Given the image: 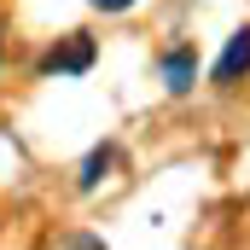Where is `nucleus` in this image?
<instances>
[{"label": "nucleus", "instance_id": "obj_1", "mask_svg": "<svg viewBox=\"0 0 250 250\" xmlns=\"http://www.w3.org/2000/svg\"><path fill=\"white\" fill-rule=\"evenodd\" d=\"M93 64V35H70V41H59L47 59H41V70L47 76H82Z\"/></svg>", "mask_w": 250, "mask_h": 250}, {"label": "nucleus", "instance_id": "obj_2", "mask_svg": "<svg viewBox=\"0 0 250 250\" xmlns=\"http://www.w3.org/2000/svg\"><path fill=\"white\" fill-rule=\"evenodd\" d=\"M239 76H250V29H239V35L227 41V53L215 59V82H221V87H233Z\"/></svg>", "mask_w": 250, "mask_h": 250}, {"label": "nucleus", "instance_id": "obj_3", "mask_svg": "<svg viewBox=\"0 0 250 250\" xmlns=\"http://www.w3.org/2000/svg\"><path fill=\"white\" fill-rule=\"evenodd\" d=\"M163 82H169V93H187L192 82H198V59H192V47L163 53Z\"/></svg>", "mask_w": 250, "mask_h": 250}, {"label": "nucleus", "instance_id": "obj_4", "mask_svg": "<svg viewBox=\"0 0 250 250\" xmlns=\"http://www.w3.org/2000/svg\"><path fill=\"white\" fill-rule=\"evenodd\" d=\"M111 169H117V146H93V151H87V163H82V175H76V187L93 192L99 181H111Z\"/></svg>", "mask_w": 250, "mask_h": 250}, {"label": "nucleus", "instance_id": "obj_5", "mask_svg": "<svg viewBox=\"0 0 250 250\" xmlns=\"http://www.w3.org/2000/svg\"><path fill=\"white\" fill-rule=\"evenodd\" d=\"M53 250H105V239H99V233H64Z\"/></svg>", "mask_w": 250, "mask_h": 250}, {"label": "nucleus", "instance_id": "obj_6", "mask_svg": "<svg viewBox=\"0 0 250 250\" xmlns=\"http://www.w3.org/2000/svg\"><path fill=\"white\" fill-rule=\"evenodd\" d=\"M93 6H99V12H128L134 0H93Z\"/></svg>", "mask_w": 250, "mask_h": 250}]
</instances>
